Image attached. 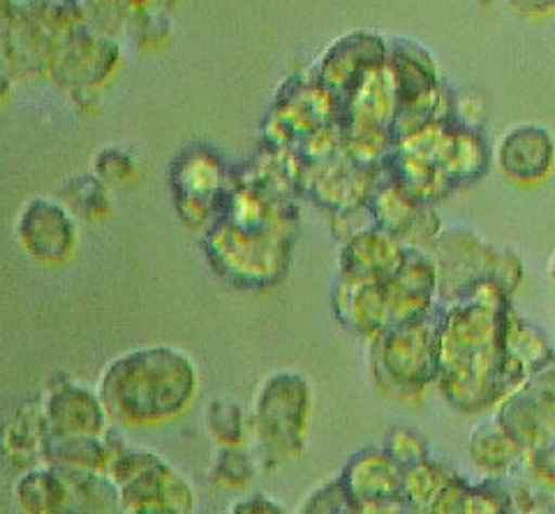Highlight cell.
Listing matches in <instances>:
<instances>
[{
    "label": "cell",
    "instance_id": "1",
    "mask_svg": "<svg viewBox=\"0 0 555 514\" xmlns=\"http://www.w3.org/2000/svg\"><path fill=\"white\" fill-rule=\"evenodd\" d=\"M518 153L526 158L520 163L516 179H540L553 160L551 137L546 134V130L537 126L514 128L505 134L500 158H512L518 156Z\"/></svg>",
    "mask_w": 555,
    "mask_h": 514
}]
</instances>
